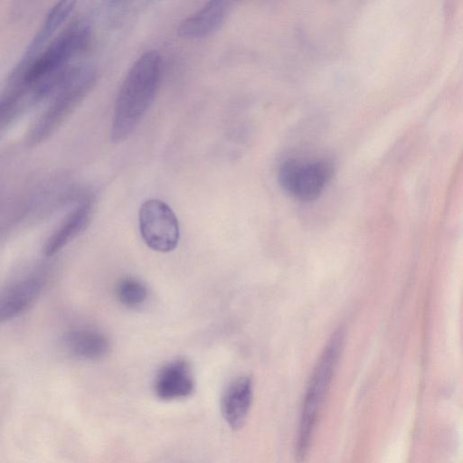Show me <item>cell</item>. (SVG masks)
Returning a JSON list of instances; mask_svg holds the SVG:
<instances>
[{
    "label": "cell",
    "mask_w": 463,
    "mask_h": 463,
    "mask_svg": "<svg viewBox=\"0 0 463 463\" xmlns=\"http://www.w3.org/2000/svg\"><path fill=\"white\" fill-rule=\"evenodd\" d=\"M162 77V58L156 50L144 52L127 72L116 99L110 137L125 141L154 102Z\"/></svg>",
    "instance_id": "1"
},
{
    "label": "cell",
    "mask_w": 463,
    "mask_h": 463,
    "mask_svg": "<svg viewBox=\"0 0 463 463\" xmlns=\"http://www.w3.org/2000/svg\"><path fill=\"white\" fill-rule=\"evenodd\" d=\"M344 344V333L336 332L324 350L311 376L301 411L296 456H306L326 394L332 381Z\"/></svg>",
    "instance_id": "2"
},
{
    "label": "cell",
    "mask_w": 463,
    "mask_h": 463,
    "mask_svg": "<svg viewBox=\"0 0 463 463\" xmlns=\"http://www.w3.org/2000/svg\"><path fill=\"white\" fill-rule=\"evenodd\" d=\"M334 166L326 158H288L279 169L281 187L298 200L309 202L323 193L332 177Z\"/></svg>",
    "instance_id": "3"
},
{
    "label": "cell",
    "mask_w": 463,
    "mask_h": 463,
    "mask_svg": "<svg viewBox=\"0 0 463 463\" xmlns=\"http://www.w3.org/2000/svg\"><path fill=\"white\" fill-rule=\"evenodd\" d=\"M139 229L144 241L154 250L168 252L178 243V220L169 205L161 200L150 199L141 205Z\"/></svg>",
    "instance_id": "4"
},
{
    "label": "cell",
    "mask_w": 463,
    "mask_h": 463,
    "mask_svg": "<svg viewBox=\"0 0 463 463\" xmlns=\"http://www.w3.org/2000/svg\"><path fill=\"white\" fill-rule=\"evenodd\" d=\"M89 35L88 28L80 25L64 32L31 64L24 74V81L35 83L62 68L85 49Z\"/></svg>",
    "instance_id": "5"
},
{
    "label": "cell",
    "mask_w": 463,
    "mask_h": 463,
    "mask_svg": "<svg viewBox=\"0 0 463 463\" xmlns=\"http://www.w3.org/2000/svg\"><path fill=\"white\" fill-rule=\"evenodd\" d=\"M195 383L190 364L175 359L163 365L157 372L153 390L157 398L174 401L190 396Z\"/></svg>",
    "instance_id": "6"
},
{
    "label": "cell",
    "mask_w": 463,
    "mask_h": 463,
    "mask_svg": "<svg viewBox=\"0 0 463 463\" xmlns=\"http://www.w3.org/2000/svg\"><path fill=\"white\" fill-rule=\"evenodd\" d=\"M229 1H210L184 19L178 27V34L184 39H201L218 31L232 8Z\"/></svg>",
    "instance_id": "7"
},
{
    "label": "cell",
    "mask_w": 463,
    "mask_h": 463,
    "mask_svg": "<svg viewBox=\"0 0 463 463\" xmlns=\"http://www.w3.org/2000/svg\"><path fill=\"white\" fill-rule=\"evenodd\" d=\"M253 398V383L249 375L233 379L221 397V412L227 424L236 430L241 428L250 411Z\"/></svg>",
    "instance_id": "8"
},
{
    "label": "cell",
    "mask_w": 463,
    "mask_h": 463,
    "mask_svg": "<svg viewBox=\"0 0 463 463\" xmlns=\"http://www.w3.org/2000/svg\"><path fill=\"white\" fill-rule=\"evenodd\" d=\"M66 345L75 355L96 360L104 357L109 351V342L100 332L92 329H79L66 337Z\"/></svg>",
    "instance_id": "9"
},
{
    "label": "cell",
    "mask_w": 463,
    "mask_h": 463,
    "mask_svg": "<svg viewBox=\"0 0 463 463\" xmlns=\"http://www.w3.org/2000/svg\"><path fill=\"white\" fill-rule=\"evenodd\" d=\"M40 289L37 279H27L12 288L0 298V322L23 311L35 298Z\"/></svg>",
    "instance_id": "10"
},
{
    "label": "cell",
    "mask_w": 463,
    "mask_h": 463,
    "mask_svg": "<svg viewBox=\"0 0 463 463\" xmlns=\"http://www.w3.org/2000/svg\"><path fill=\"white\" fill-rule=\"evenodd\" d=\"M90 214L88 204L78 208L64 222V224L53 233L48 240L44 253L47 256L55 254L76 234H78L86 226Z\"/></svg>",
    "instance_id": "11"
},
{
    "label": "cell",
    "mask_w": 463,
    "mask_h": 463,
    "mask_svg": "<svg viewBox=\"0 0 463 463\" xmlns=\"http://www.w3.org/2000/svg\"><path fill=\"white\" fill-rule=\"evenodd\" d=\"M75 2L73 1H61L57 3L52 9L49 12L45 23L35 36L31 43L28 51V57L33 55L38 50L47 42L52 33L59 28V26L67 18L69 14L73 9Z\"/></svg>",
    "instance_id": "12"
},
{
    "label": "cell",
    "mask_w": 463,
    "mask_h": 463,
    "mask_svg": "<svg viewBox=\"0 0 463 463\" xmlns=\"http://www.w3.org/2000/svg\"><path fill=\"white\" fill-rule=\"evenodd\" d=\"M118 300L128 307H137L142 305L147 297L146 286L138 279L126 278L117 286Z\"/></svg>",
    "instance_id": "13"
}]
</instances>
